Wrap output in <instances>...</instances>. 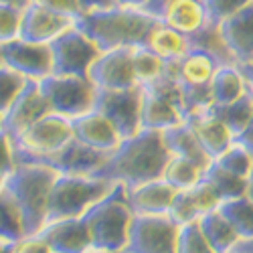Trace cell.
<instances>
[{
	"instance_id": "cell-1",
	"label": "cell",
	"mask_w": 253,
	"mask_h": 253,
	"mask_svg": "<svg viewBox=\"0 0 253 253\" xmlns=\"http://www.w3.org/2000/svg\"><path fill=\"white\" fill-rule=\"evenodd\" d=\"M170 160L162 132L140 130L132 138L120 142L118 148L108 156L103 166L91 176L134 188L138 184L162 178L164 168Z\"/></svg>"
},
{
	"instance_id": "cell-2",
	"label": "cell",
	"mask_w": 253,
	"mask_h": 253,
	"mask_svg": "<svg viewBox=\"0 0 253 253\" xmlns=\"http://www.w3.org/2000/svg\"><path fill=\"white\" fill-rule=\"evenodd\" d=\"M156 25L158 18L146 14L144 10L118 4L112 8L85 12L75 20V29L87 35L99 51L146 47Z\"/></svg>"
},
{
	"instance_id": "cell-3",
	"label": "cell",
	"mask_w": 253,
	"mask_h": 253,
	"mask_svg": "<svg viewBox=\"0 0 253 253\" xmlns=\"http://www.w3.org/2000/svg\"><path fill=\"white\" fill-rule=\"evenodd\" d=\"M57 172L49 166L35 162H16L4 180V191L14 201L25 237L37 235L47 223V207L51 186Z\"/></svg>"
},
{
	"instance_id": "cell-4",
	"label": "cell",
	"mask_w": 253,
	"mask_h": 253,
	"mask_svg": "<svg viewBox=\"0 0 253 253\" xmlns=\"http://www.w3.org/2000/svg\"><path fill=\"white\" fill-rule=\"evenodd\" d=\"M134 213L126 199V188L122 184H116L112 191L101 201H97L91 209L85 211L83 221H85L91 245L99 251H112L122 253L130 235Z\"/></svg>"
},
{
	"instance_id": "cell-5",
	"label": "cell",
	"mask_w": 253,
	"mask_h": 253,
	"mask_svg": "<svg viewBox=\"0 0 253 253\" xmlns=\"http://www.w3.org/2000/svg\"><path fill=\"white\" fill-rule=\"evenodd\" d=\"M116 184L87 174H57L47 207V223L83 217L85 211L101 201Z\"/></svg>"
},
{
	"instance_id": "cell-6",
	"label": "cell",
	"mask_w": 253,
	"mask_h": 253,
	"mask_svg": "<svg viewBox=\"0 0 253 253\" xmlns=\"http://www.w3.org/2000/svg\"><path fill=\"white\" fill-rule=\"evenodd\" d=\"M39 89L43 93L51 114L73 120L93 110L95 85L87 77L71 75H47L39 81Z\"/></svg>"
},
{
	"instance_id": "cell-7",
	"label": "cell",
	"mask_w": 253,
	"mask_h": 253,
	"mask_svg": "<svg viewBox=\"0 0 253 253\" xmlns=\"http://www.w3.org/2000/svg\"><path fill=\"white\" fill-rule=\"evenodd\" d=\"M71 140H73L71 120L57 114H47L45 118L35 122L31 128H27L23 134L12 140L14 160L29 162L35 158L49 156L61 150Z\"/></svg>"
},
{
	"instance_id": "cell-8",
	"label": "cell",
	"mask_w": 253,
	"mask_h": 253,
	"mask_svg": "<svg viewBox=\"0 0 253 253\" xmlns=\"http://www.w3.org/2000/svg\"><path fill=\"white\" fill-rule=\"evenodd\" d=\"M53 75H71V77H87L89 67L99 57V49L93 41L83 35L75 25L61 33L49 43Z\"/></svg>"
},
{
	"instance_id": "cell-9",
	"label": "cell",
	"mask_w": 253,
	"mask_h": 253,
	"mask_svg": "<svg viewBox=\"0 0 253 253\" xmlns=\"http://www.w3.org/2000/svg\"><path fill=\"white\" fill-rule=\"evenodd\" d=\"M178 225L168 215H134L122 253H176Z\"/></svg>"
},
{
	"instance_id": "cell-10",
	"label": "cell",
	"mask_w": 253,
	"mask_h": 253,
	"mask_svg": "<svg viewBox=\"0 0 253 253\" xmlns=\"http://www.w3.org/2000/svg\"><path fill=\"white\" fill-rule=\"evenodd\" d=\"M93 110L99 112L114 126L122 140L132 138L142 130L140 128V87L122 89V91L97 89Z\"/></svg>"
},
{
	"instance_id": "cell-11",
	"label": "cell",
	"mask_w": 253,
	"mask_h": 253,
	"mask_svg": "<svg viewBox=\"0 0 253 253\" xmlns=\"http://www.w3.org/2000/svg\"><path fill=\"white\" fill-rule=\"evenodd\" d=\"M132 51L134 49H114L99 53V57L93 61L87 73V79L95 85V89L122 91L138 87Z\"/></svg>"
},
{
	"instance_id": "cell-12",
	"label": "cell",
	"mask_w": 253,
	"mask_h": 253,
	"mask_svg": "<svg viewBox=\"0 0 253 253\" xmlns=\"http://www.w3.org/2000/svg\"><path fill=\"white\" fill-rule=\"evenodd\" d=\"M47 114H51V110L39 89V81L29 79L14 101L8 105V110L0 116V128L14 140Z\"/></svg>"
},
{
	"instance_id": "cell-13",
	"label": "cell",
	"mask_w": 253,
	"mask_h": 253,
	"mask_svg": "<svg viewBox=\"0 0 253 253\" xmlns=\"http://www.w3.org/2000/svg\"><path fill=\"white\" fill-rule=\"evenodd\" d=\"M2 63L18 75L31 81H41L53 73V61L49 45L27 43L23 39H14L10 43L0 45Z\"/></svg>"
},
{
	"instance_id": "cell-14",
	"label": "cell",
	"mask_w": 253,
	"mask_h": 253,
	"mask_svg": "<svg viewBox=\"0 0 253 253\" xmlns=\"http://www.w3.org/2000/svg\"><path fill=\"white\" fill-rule=\"evenodd\" d=\"M108 156L110 154L97 152V150L89 148V146H85L83 142L73 138L71 142H67L63 146L61 150H57L49 156H43V158L29 160V162L49 166L57 174H87V176H91L103 166Z\"/></svg>"
},
{
	"instance_id": "cell-15",
	"label": "cell",
	"mask_w": 253,
	"mask_h": 253,
	"mask_svg": "<svg viewBox=\"0 0 253 253\" xmlns=\"http://www.w3.org/2000/svg\"><path fill=\"white\" fill-rule=\"evenodd\" d=\"M37 235L49 245L51 253H89L93 249L89 229L83 217L45 223Z\"/></svg>"
},
{
	"instance_id": "cell-16",
	"label": "cell",
	"mask_w": 253,
	"mask_h": 253,
	"mask_svg": "<svg viewBox=\"0 0 253 253\" xmlns=\"http://www.w3.org/2000/svg\"><path fill=\"white\" fill-rule=\"evenodd\" d=\"M75 23L71 18H65L57 12H51L35 2H29L23 8V18H20V31L18 39L27 43H39L49 45L53 39H57L61 33L71 29Z\"/></svg>"
},
{
	"instance_id": "cell-17",
	"label": "cell",
	"mask_w": 253,
	"mask_h": 253,
	"mask_svg": "<svg viewBox=\"0 0 253 253\" xmlns=\"http://www.w3.org/2000/svg\"><path fill=\"white\" fill-rule=\"evenodd\" d=\"M219 37L237 65L253 63V2L219 25Z\"/></svg>"
},
{
	"instance_id": "cell-18",
	"label": "cell",
	"mask_w": 253,
	"mask_h": 253,
	"mask_svg": "<svg viewBox=\"0 0 253 253\" xmlns=\"http://www.w3.org/2000/svg\"><path fill=\"white\" fill-rule=\"evenodd\" d=\"M184 122L188 124V128L193 130L195 138L201 144V148L205 150V154L211 160L221 156L229 146L233 144V134L229 132V128L213 112H211V105L205 110L188 114L184 118Z\"/></svg>"
},
{
	"instance_id": "cell-19",
	"label": "cell",
	"mask_w": 253,
	"mask_h": 253,
	"mask_svg": "<svg viewBox=\"0 0 253 253\" xmlns=\"http://www.w3.org/2000/svg\"><path fill=\"white\" fill-rule=\"evenodd\" d=\"M71 130H73L75 140L83 142L85 146H89V148L103 152V154H112L122 142L114 126L95 110L73 118Z\"/></svg>"
},
{
	"instance_id": "cell-20",
	"label": "cell",
	"mask_w": 253,
	"mask_h": 253,
	"mask_svg": "<svg viewBox=\"0 0 253 253\" xmlns=\"http://www.w3.org/2000/svg\"><path fill=\"white\" fill-rule=\"evenodd\" d=\"M176 191L164 178L126 188V199L134 215H168Z\"/></svg>"
},
{
	"instance_id": "cell-21",
	"label": "cell",
	"mask_w": 253,
	"mask_h": 253,
	"mask_svg": "<svg viewBox=\"0 0 253 253\" xmlns=\"http://www.w3.org/2000/svg\"><path fill=\"white\" fill-rule=\"evenodd\" d=\"M184 122L182 112L154 89L140 87V128L164 132Z\"/></svg>"
},
{
	"instance_id": "cell-22",
	"label": "cell",
	"mask_w": 253,
	"mask_h": 253,
	"mask_svg": "<svg viewBox=\"0 0 253 253\" xmlns=\"http://www.w3.org/2000/svg\"><path fill=\"white\" fill-rule=\"evenodd\" d=\"M221 63L201 49H191L178 63H176V77L178 85L184 89H201L211 87V79Z\"/></svg>"
},
{
	"instance_id": "cell-23",
	"label": "cell",
	"mask_w": 253,
	"mask_h": 253,
	"mask_svg": "<svg viewBox=\"0 0 253 253\" xmlns=\"http://www.w3.org/2000/svg\"><path fill=\"white\" fill-rule=\"evenodd\" d=\"M160 20L184 37H193L209 25L203 0H178L164 12Z\"/></svg>"
},
{
	"instance_id": "cell-24",
	"label": "cell",
	"mask_w": 253,
	"mask_h": 253,
	"mask_svg": "<svg viewBox=\"0 0 253 253\" xmlns=\"http://www.w3.org/2000/svg\"><path fill=\"white\" fill-rule=\"evenodd\" d=\"M164 144L170 156H178V158H186L195 164H199L201 168H207L211 164V158L205 154V150L201 148L199 140L195 138L193 130L188 128L186 122H180L178 126H172L162 132Z\"/></svg>"
},
{
	"instance_id": "cell-25",
	"label": "cell",
	"mask_w": 253,
	"mask_h": 253,
	"mask_svg": "<svg viewBox=\"0 0 253 253\" xmlns=\"http://www.w3.org/2000/svg\"><path fill=\"white\" fill-rule=\"evenodd\" d=\"M146 47H148L150 51H154L160 59H164L168 63H178L188 51L193 49L188 37H184L178 31L164 25L162 20H158V25L150 33V39H148V43H146Z\"/></svg>"
},
{
	"instance_id": "cell-26",
	"label": "cell",
	"mask_w": 253,
	"mask_h": 253,
	"mask_svg": "<svg viewBox=\"0 0 253 253\" xmlns=\"http://www.w3.org/2000/svg\"><path fill=\"white\" fill-rule=\"evenodd\" d=\"M199 227L215 253H231L235 249V245L241 241L239 235L235 233V229L219 213V209L205 213L199 219Z\"/></svg>"
},
{
	"instance_id": "cell-27",
	"label": "cell",
	"mask_w": 253,
	"mask_h": 253,
	"mask_svg": "<svg viewBox=\"0 0 253 253\" xmlns=\"http://www.w3.org/2000/svg\"><path fill=\"white\" fill-rule=\"evenodd\" d=\"M247 79L243 77L239 65H221L211 79V97L217 105L239 99L247 93Z\"/></svg>"
},
{
	"instance_id": "cell-28",
	"label": "cell",
	"mask_w": 253,
	"mask_h": 253,
	"mask_svg": "<svg viewBox=\"0 0 253 253\" xmlns=\"http://www.w3.org/2000/svg\"><path fill=\"white\" fill-rule=\"evenodd\" d=\"M211 112H213L227 128L229 132L233 134V138L245 128L251 114H253V89L249 87L245 95H241L239 99L231 101V103H223V105H217L213 103L211 105Z\"/></svg>"
},
{
	"instance_id": "cell-29",
	"label": "cell",
	"mask_w": 253,
	"mask_h": 253,
	"mask_svg": "<svg viewBox=\"0 0 253 253\" xmlns=\"http://www.w3.org/2000/svg\"><path fill=\"white\" fill-rule=\"evenodd\" d=\"M203 180L213 186V191L219 195L221 203L237 199V197H245L247 193V178L223 170L215 160H211V164L203 170Z\"/></svg>"
},
{
	"instance_id": "cell-30",
	"label": "cell",
	"mask_w": 253,
	"mask_h": 253,
	"mask_svg": "<svg viewBox=\"0 0 253 253\" xmlns=\"http://www.w3.org/2000/svg\"><path fill=\"white\" fill-rule=\"evenodd\" d=\"M219 213L235 229L239 239L253 237V203L247 197H237L231 201H223L219 205Z\"/></svg>"
},
{
	"instance_id": "cell-31",
	"label": "cell",
	"mask_w": 253,
	"mask_h": 253,
	"mask_svg": "<svg viewBox=\"0 0 253 253\" xmlns=\"http://www.w3.org/2000/svg\"><path fill=\"white\" fill-rule=\"evenodd\" d=\"M132 63H134V75L138 81V87L152 85L154 81H158L168 71V65H170L148 47H136L132 51Z\"/></svg>"
},
{
	"instance_id": "cell-32",
	"label": "cell",
	"mask_w": 253,
	"mask_h": 253,
	"mask_svg": "<svg viewBox=\"0 0 253 253\" xmlns=\"http://www.w3.org/2000/svg\"><path fill=\"white\" fill-rule=\"evenodd\" d=\"M203 170L199 164L186 160V158H178V156H170L162 178L170 184L174 191H188L193 188L197 182H201L203 178Z\"/></svg>"
},
{
	"instance_id": "cell-33",
	"label": "cell",
	"mask_w": 253,
	"mask_h": 253,
	"mask_svg": "<svg viewBox=\"0 0 253 253\" xmlns=\"http://www.w3.org/2000/svg\"><path fill=\"white\" fill-rule=\"evenodd\" d=\"M25 237L23 231V221H20L18 209L10 195L4 191H0V239L8 243H18Z\"/></svg>"
},
{
	"instance_id": "cell-34",
	"label": "cell",
	"mask_w": 253,
	"mask_h": 253,
	"mask_svg": "<svg viewBox=\"0 0 253 253\" xmlns=\"http://www.w3.org/2000/svg\"><path fill=\"white\" fill-rule=\"evenodd\" d=\"M215 162L223 168V170L241 176V178H249V174L253 172V156L239 144H231L229 148L215 158Z\"/></svg>"
},
{
	"instance_id": "cell-35",
	"label": "cell",
	"mask_w": 253,
	"mask_h": 253,
	"mask_svg": "<svg viewBox=\"0 0 253 253\" xmlns=\"http://www.w3.org/2000/svg\"><path fill=\"white\" fill-rule=\"evenodd\" d=\"M176 253H215L213 247L205 239L199 221L178 227L176 235Z\"/></svg>"
},
{
	"instance_id": "cell-36",
	"label": "cell",
	"mask_w": 253,
	"mask_h": 253,
	"mask_svg": "<svg viewBox=\"0 0 253 253\" xmlns=\"http://www.w3.org/2000/svg\"><path fill=\"white\" fill-rule=\"evenodd\" d=\"M253 0H203V6L207 12L209 25L219 27L225 18L237 14L245 6H249Z\"/></svg>"
},
{
	"instance_id": "cell-37",
	"label": "cell",
	"mask_w": 253,
	"mask_h": 253,
	"mask_svg": "<svg viewBox=\"0 0 253 253\" xmlns=\"http://www.w3.org/2000/svg\"><path fill=\"white\" fill-rule=\"evenodd\" d=\"M27 81L29 79L18 75L10 67L0 65V116L8 110V105L14 101V97L20 93V89L25 87Z\"/></svg>"
},
{
	"instance_id": "cell-38",
	"label": "cell",
	"mask_w": 253,
	"mask_h": 253,
	"mask_svg": "<svg viewBox=\"0 0 253 253\" xmlns=\"http://www.w3.org/2000/svg\"><path fill=\"white\" fill-rule=\"evenodd\" d=\"M168 217H170L178 227L195 223L201 219V213H199V209L191 197V191H176L174 201L170 205V211H168Z\"/></svg>"
},
{
	"instance_id": "cell-39",
	"label": "cell",
	"mask_w": 253,
	"mask_h": 253,
	"mask_svg": "<svg viewBox=\"0 0 253 253\" xmlns=\"http://www.w3.org/2000/svg\"><path fill=\"white\" fill-rule=\"evenodd\" d=\"M23 8L8 2H0V45L10 43L18 39L20 31V18H23Z\"/></svg>"
},
{
	"instance_id": "cell-40",
	"label": "cell",
	"mask_w": 253,
	"mask_h": 253,
	"mask_svg": "<svg viewBox=\"0 0 253 253\" xmlns=\"http://www.w3.org/2000/svg\"><path fill=\"white\" fill-rule=\"evenodd\" d=\"M31 2L43 6L51 12H57V14L65 16V18H71L73 23L85 14L81 8V4H79V0H31Z\"/></svg>"
},
{
	"instance_id": "cell-41",
	"label": "cell",
	"mask_w": 253,
	"mask_h": 253,
	"mask_svg": "<svg viewBox=\"0 0 253 253\" xmlns=\"http://www.w3.org/2000/svg\"><path fill=\"white\" fill-rule=\"evenodd\" d=\"M16 160H14V148H12V138L0 128V174L8 176L12 172Z\"/></svg>"
},
{
	"instance_id": "cell-42",
	"label": "cell",
	"mask_w": 253,
	"mask_h": 253,
	"mask_svg": "<svg viewBox=\"0 0 253 253\" xmlns=\"http://www.w3.org/2000/svg\"><path fill=\"white\" fill-rule=\"evenodd\" d=\"M12 253H51V249L39 235H31V237H23L18 243H14Z\"/></svg>"
},
{
	"instance_id": "cell-43",
	"label": "cell",
	"mask_w": 253,
	"mask_h": 253,
	"mask_svg": "<svg viewBox=\"0 0 253 253\" xmlns=\"http://www.w3.org/2000/svg\"><path fill=\"white\" fill-rule=\"evenodd\" d=\"M174 2H178V0H148L140 10H144L146 14H150V16H154V18H162L164 16V12L170 8Z\"/></svg>"
},
{
	"instance_id": "cell-44",
	"label": "cell",
	"mask_w": 253,
	"mask_h": 253,
	"mask_svg": "<svg viewBox=\"0 0 253 253\" xmlns=\"http://www.w3.org/2000/svg\"><path fill=\"white\" fill-rule=\"evenodd\" d=\"M233 142L239 144V146H243V148L253 156V114H251V118H249L245 128L233 138Z\"/></svg>"
},
{
	"instance_id": "cell-45",
	"label": "cell",
	"mask_w": 253,
	"mask_h": 253,
	"mask_svg": "<svg viewBox=\"0 0 253 253\" xmlns=\"http://www.w3.org/2000/svg\"><path fill=\"white\" fill-rule=\"evenodd\" d=\"M79 4L83 8V12H93V10H103V8L116 6L114 0H79Z\"/></svg>"
},
{
	"instance_id": "cell-46",
	"label": "cell",
	"mask_w": 253,
	"mask_h": 253,
	"mask_svg": "<svg viewBox=\"0 0 253 253\" xmlns=\"http://www.w3.org/2000/svg\"><path fill=\"white\" fill-rule=\"evenodd\" d=\"M231 253H253V237L251 239H243L235 245V249Z\"/></svg>"
},
{
	"instance_id": "cell-47",
	"label": "cell",
	"mask_w": 253,
	"mask_h": 253,
	"mask_svg": "<svg viewBox=\"0 0 253 253\" xmlns=\"http://www.w3.org/2000/svg\"><path fill=\"white\" fill-rule=\"evenodd\" d=\"M243 77L247 79V85L253 89V63H247V65H239Z\"/></svg>"
},
{
	"instance_id": "cell-48",
	"label": "cell",
	"mask_w": 253,
	"mask_h": 253,
	"mask_svg": "<svg viewBox=\"0 0 253 253\" xmlns=\"http://www.w3.org/2000/svg\"><path fill=\"white\" fill-rule=\"evenodd\" d=\"M118 6H130V8H142L148 0H114Z\"/></svg>"
},
{
	"instance_id": "cell-49",
	"label": "cell",
	"mask_w": 253,
	"mask_h": 253,
	"mask_svg": "<svg viewBox=\"0 0 253 253\" xmlns=\"http://www.w3.org/2000/svg\"><path fill=\"white\" fill-rule=\"evenodd\" d=\"M245 197L253 203V172H251L249 178H247V193H245Z\"/></svg>"
},
{
	"instance_id": "cell-50",
	"label": "cell",
	"mask_w": 253,
	"mask_h": 253,
	"mask_svg": "<svg viewBox=\"0 0 253 253\" xmlns=\"http://www.w3.org/2000/svg\"><path fill=\"white\" fill-rule=\"evenodd\" d=\"M12 251H14V243H8V241L0 239V253H12Z\"/></svg>"
},
{
	"instance_id": "cell-51",
	"label": "cell",
	"mask_w": 253,
	"mask_h": 253,
	"mask_svg": "<svg viewBox=\"0 0 253 253\" xmlns=\"http://www.w3.org/2000/svg\"><path fill=\"white\" fill-rule=\"evenodd\" d=\"M0 2H8V4H16V6H27L31 0H0Z\"/></svg>"
},
{
	"instance_id": "cell-52",
	"label": "cell",
	"mask_w": 253,
	"mask_h": 253,
	"mask_svg": "<svg viewBox=\"0 0 253 253\" xmlns=\"http://www.w3.org/2000/svg\"><path fill=\"white\" fill-rule=\"evenodd\" d=\"M4 180H6V176H4V174H0V191L4 188Z\"/></svg>"
},
{
	"instance_id": "cell-53",
	"label": "cell",
	"mask_w": 253,
	"mask_h": 253,
	"mask_svg": "<svg viewBox=\"0 0 253 253\" xmlns=\"http://www.w3.org/2000/svg\"><path fill=\"white\" fill-rule=\"evenodd\" d=\"M89 253H112V251H99V249H91Z\"/></svg>"
},
{
	"instance_id": "cell-54",
	"label": "cell",
	"mask_w": 253,
	"mask_h": 253,
	"mask_svg": "<svg viewBox=\"0 0 253 253\" xmlns=\"http://www.w3.org/2000/svg\"><path fill=\"white\" fill-rule=\"evenodd\" d=\"M0 65H4V63H2V51H0Z\"/></svg>"
}]
</instances>
